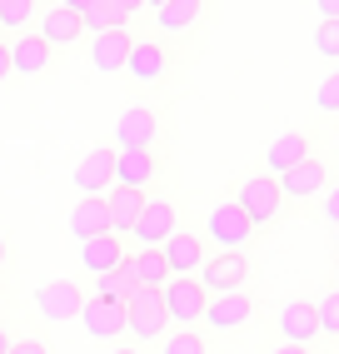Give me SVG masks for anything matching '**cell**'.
<instances>
[{
	"label": "cell",
	"instance_id": "34",
	"mask_svg": "<svg viewBox=\"0 0 339 354\" xmlns=\"http://www.w3.org/2000/svg\"><path fill=\"white\" fill-rule=\"evenodd\" d=\"M324 220H329V225H339V185L324 195Z\"/></svg>",
	"mask_w": 339,
	"mask_h": 354
},
{
	"label": "cell",
	"instance_id": "11",
	"mask_svg": "<svg viewBox=\"0 0 339 354\" xmlns=\"http://www.w3.org/2000/svg\"><path fill=\"white\" fill-rule=\"evenodd\" d=\"M155 135H160V120L145 105H130L125 115H120V125H115V140H120V150H150L155 145Z\"/></svg>",
	"mask_w": 339,
	"mask_h": 354
},
{
	"label": "cell",
	"instance_id": "14",
	"mask_svg": "<svg viewBox=\"0 0 339 354\" xmlns=\"http://www.w3.org/2000/svg\"><path fill=\"white\" fill-rule=\"evenodd\" d=\"M120 279H125L130 290H165L170 270H165L160 250H140L135 259H125V265H120Z\"/></svg>",
	"mask_w": 339,
	"mask_h": 354
},
{
	"label": "cell",
	"instance_id": "6",
	"mask_svg": "<svg viewBox=\"0 0 339 354\" xmlns=\"http://www.w3.org/2000/svg\"><path fill=\"white\" fill-rule=\"evenodd\" d=\"M160 259H165L170 279H195L200 265H205V240H200V234L175 230V234H170V240L160 245Z\"/></svg>",
	"mask_w": 339,
	"mask_h": 354
},
{
	"label": "cell",
	"instance_id": "31",
	"mask_svg": "<svg viewBox=\"0 0 339 354\" xmlns=\"http://www.w3.org/2000/svg\"><path fill=\"white\" fill-rule=\"evenodd\" d=\"M314 105H320V110H329V115H339V70L320 80V90H314Z\"/></svg>",
	"mask_w": 339,
	"mask_h": 354
},
{
	"label": "cell",
	"instance_id": "4",
	"mask_svg": "<svg viewBox=\"0 0 339 354\" xmlns=\"http://www.w3.org/2000/svg\"><path fill=\"white\" fill-rule=\"evenodd\" d=\"M205 230H210V240L220 245V254H245V245L255 240V225L239 215V205H235V200H230V205H214Z\"/></svg>",
	"mask_w": 339,
	"mask_h": 354
},
{
	"label": "cell",
	"instance_id": "25",
	"mask_svg": "<svg viewBox=\"0 0 339 354\" xmlns=\"http://www.w3.org/2000/svg\"><path fill=\"white\" fill-rule=\"evenodd\" d=\"M140 209H145V190H115L105 195V215H110V230L120 234V230H135V220H140Z\"/></svg>",
	"mask_w": 339,
	"mask_h": 354
},
{
	"label": "cell",
	"instance_id": "26",
	"mask_svg": "<svg viewBox=\"0 0 339 354\" xmlns=\"http://www.w3.org/2000/svg\"><path fill=\"white\" fill-rule=\"evenodd\" d=\"M155 20L160 30H190L200 20V0H165V6H155Z\"/></svg>",
	"mask_w": 339,
	"mask_h": 354
},
{
	"label": "cell",
	"instance_id": "39",
	"mask_svg": "<svg viewBox=\"0 0 339 354\" xmlns=\"http://www.w3.org/2000/svg\"><path fill=\"white\" fill-rule=\"evenodd\" d=\"M0 265H6V234H0Z\"/></svg>",
	"mask_w": 339,
	"mask_h": 354
},
{
	"label": "cell",
	"instance_id": "2",
	"mask_svg": "<svg viewBox=\"0 0 339 354\" xmlns=\"http://www.w3.org/2000/svg\"><path fill=\"white\" fill-rule=\"evenodd\" d=\"M239 215H245L255 230L259 225H270L275 215H280V209H284V195H280V180L275 175H250L245 185H239Z\"/></svg>",
	"mask_w": 339,
	"mask_h": 354
},
{
	"label": "cell",
	"instance_id": "7",
	"mask_svg": "<svg viewBox=\"0 0 339 354\" xmlns=\"http://www.w3.org/2000/svg\"><path fill=\"white\" fill-rule=\"evenodd\" d=\"M80 304H85V295H80V285L75 279H51V285H40L35 290V315L40 319H80Z\"/></svg>",
	"mask_w": 339,
	"mask_h": 354
},
{
	"label": "cell",
	"instance_id": "36",
	"mask_svg": "<svg viewBox=\"0 0 339 354\" xmlns=\"http://www.w3.org/2000/svg\"><path fill=\"white\" fill-rule=\"evenodd\" d=\"M10 80V55H6V45H0V85Z\"/></svg>",
	"mask_w": 339,
	"mask_h": 354
},
{
	"label": "cell",
	"instance_id": "16",
	"mask_svg": "<svg viewBox=\"0 0 339 354\" xmlns=\"http://www.w3.org/2000/svg\"><path fill=\"white\" fill-rule=\"evenodd\" d=\"M75 185H80L85 195L115 190V150H90V155L75 165Z\"/></svg>",
	"mask_w": 339,
	"mask_h": 354
},
{
	"label": "cell",
	"instance_id": "1",
	"mask_svg": "<svg viewBox=\"0 0 339 354\" xmlns=\"http://www.w3.org/2000/svg\"><path fill=\"white\" fill-rule=\"evenodd\" d=\"M120 304H125V329H130L135 339L150 344V339L165 335L170 319H165V299H160V290H130Z\"/></svg>",
	"mask_w": 339,
	"mask_h": 354
},
{
	"label": "cell",
	"instance_id": "13",
	"mask_svg": "<svg viewBox=\"0 0 339 354\" xmlns=\"http://www.w3.org/2000/svg\"><path fill=\"white\" fill-rule=\"evenodd\" d=\"M6 55H10V75H45L51 70V45L40 35H15Z\"/></svg>",
	"mask_w": 339,
	"mask_h": 354
},
{
	"label": "cell",
	"instance_id": "18",
	"mask_svg": "<svg viewBox=\"0 0 339 354\" xmlns=\"http://www.w3.org/2000/svg\"><path fill=\"white\" fill-rule=\"evenodd\" d=\"M80 265L100 279V274H115L125 265V250H120V234H95V240L80 245Z\"/></svg>",
	"mask_w": 339,
	"mask_h": 354
},
{
	"label": "cell",
	"instance_id": "32",
	"mask_svg": "<svg viewBox=\"0 0 339 354\" xmlns=\"http://www.w3.org/2000/svg\"><path fill=\"white\" fill-rule=\"evenodd\" d=\"M125 295H130V285L120 279V270H115V274H100V279H95V299H115V304H120Z\"/></svg>",
	"mask_w": 339,
	"mask_h": 354
},
{
	"label": "cell",
	"instance_id": "20",
	"mask_svg": "<svg viewBox=\"0 0 339 354\" xmlns=\"http://www.w3.org/2000/svg\"><path fill=\"white\" fill-rule=\"evenodd\" d=\"M80 30H85V26H80V15H75V6L65 0V6H51V10L40 15V30H35V35H40V40L55 50V45H70Z\"/></svg>",
	"mask_w": 339,
	"mask_h": 354
},
{
	"label": "cell",
	"instance_id": "24",
	"mask_svg": "<svg viewBox=\"0 0 339 354\" xmlns=\"http://www.w3.org/2000/svg\"><path fill=\"white\" fill-rule=\"evenodd\" d=\"M320 190H324V165L314 160V155L300 160L289 175H280V195L284 200H304V195H320Z\"/></svg>",
	"mask_w": 339,
	"mask_h": 354
},
{
	"label": "cell",
	"instance_id": "37",
	"mask_svg": "<svg viewBox=\"0 0 339 354\" xmlns=\"http://www.w3.org/2000/svg\"><path fill=\"white\" fill-rule=\"evenodd\" d=\"M275 354H309V349H300V344H280Z\"/></svg>",
	"mask_w": 339,
	"mask_h": 354
},
{
	"label": "cell",
	"instance_id": "40",
	"mask_svg": "<svg viewBox=\"0 0 339 354\" xmlns=\"http://www.w3.org/2000/svg\"><path fill=\"white\" fill-rule=\"evenodd\" d=\"M115 354H140V349H115Z\"/></svg>",
	"mask_w": 339,
	"mask_h": 354
},
{
	"label": "cell",
	"instance_id": "8",
	"mask_svg": "<svg viewBox=\"0 0 339 354\" xmlns=\"http://www.w3.org/2000/svg\"><path fill=\"white\" fill-rule=\"evenodd\" d=\"M180 230V220H175V205L170 200H145V209H140V220H135V240H140V250H160L170 234Z\"/></svg>",
	"mask_w": 339,
	"mask_h": 354
},
{
	"label": "cell",
	"instance_id": "19",
	"mask_svg": "<svg viewBox=\"0 0 339 354\" xmlns=\"http://www.w3.org/2000/svg\"><path fill=\"white\" fill-rule=\"evenodd\" d=\"M165 45H155V40H140V45H130V60H125V75L130 80H140V85H160L165 80Z\"/></svg>",
	"mask_w": 339,
	"mask_h": 354
},
{
	"label": "cell",
	"instance_id": "30",
	"mask_svg": "<svg viewBox=\"0 0 339 354\" xmlns=\"http://www.w3.org/2000/svg\"><path fill=\"white\" fill-rule=\"evenodd\" d=\"M314 50L339 60V20H320V30H314Z\"/></svg>",
	"mask_w": 339,
	"mask_h": 354
},
{
	"label": "cell",
	"instance_id": "27",
	"mask_svg": "<svg viewBox=\"0 0 339 354\" xmlns=\"http://www.w3.org/2000/svg\"><path fill=\"white\" fill-rule=\"evenodd\" d=\"M30 15H35V6H30V0H0V26H10V30H20V35H26Z\"/></svg>",
	"mask_w": 339,
	"mask_h": 354
},
{
	"label": "cell",
	"instance_id": "33",
	"mask_svg": "<svg viewBox=\"0 0 339 354\" xmlns=\"http://www.w3.org/2000/svg\"><path fill=\"white\" fill-rule=\"evenodd\" d=\"M6 354H51V344H45V339H10Z\"/></svg>",
	"mask_w": 339,
	"mask_h": 354
},
{
	"label": "cell",
	"instance_id": "5",
	"mask_svg": "<svg viewBox=\"0 0 339 354\" xmlns=\"http://www.w3.org/2000/svg\"><path fill=\"white\" fill-rule=\"evenodd\" d=\"M250 279V259L245 254H214L200 265V290L214 299V295H239Z\"/></svg>",
	"mask_w": 339,
	"mask_h": 354
},
{
	"label": "cell",
	"instance_id": "38",
	"mask_svg": "<svg viewBox=\"0 0 339 354\" xmlns=\"http://www.w3.org/2000/svg\"><path fill=\"white\" fill-rule=\"evenodd\" d=\"M10 349V335H6V329H0V354H6Z\"/></svg>",
	"mask_w": 339,
	"mask_h": 354
},
{
	"label": "cell",
	"instance_id": "17",
	"mask_svg": "<svg viewBox=\"0 0 339 354\" xmlns=\"http://www.w3.org/2000/svg\"><path fill=\"white\" fill-rule=\"evenodd\" d=\"M155 155L150 150H115V185L120 190H145L155 180Z\"/></svg>",
	"mask_w": 339,
	"mask_h": 354
},
{
	"label": "cell",
	"instance_id": "15",
	"mask_svg": "<svg viewBox=\"0 0 339 354\" xmlns=\"http://www.w3.org/2000/svg\"><path fill=\"white\" fill-rule=\"evenodd\" d=\"M250 315H255V299H250L245 290H239V295H214V299L205 304V324L220 329V335H225V329H239Z\"/></svg>",
	"mask_w": 339,
	"mask_h": 354
},
{
	"label": "cell",
	"instance_id": "3",
	"mask_svg": "<svg viewBox=\"0 0 339 354\" xmlns=\"http://www.w3.org/2000/svg\"><path fill=\"white\" fill-rule=\"evenodd\" d=\"M160 299H165V319L180 324V329H190L195 319H205V304H210V295L200 290V279H165Z\"/></svg>",
	"mask_w": 339,
	"mask_h": 354
},
{
	"label": "cell",
	"instance_id": "29",
	"mask_svg": "<svg viewBox=\"0 0 339 354\" xmlns=\"http://www.w3.org/2000/svg\"><path fill=\"white\" fill-rule=\"evenodd\" d=\"M314 319H320V335H339V290H329L314 304Z\"/></svg>",
	"mask_w": 339,
	"mask_h": 354
},
{
	"label": "cell",
	"instance_id": "23",
	"mask_svg": "<svg viewBox=\"0 0 339 354\" xmlns=\"http://www.w3.org/2000/svg\"><path fill=\"white\" fill-rule=\"evenodd\" d=\"M300 160H309V135H304V130L280 135L275 145H270V155H264V165H270V175H275V180H280V175H289Z\"/></svg>",
	"mask_w": 339,
	"mask_h": 354
},
{
	"label": "cell",
	"instance_id": "35",
	"mask_svg": "<svg viewBox=\"0 0 339 354\" xmlns=\"http://www.w3.org/2000/svg\"><path fill=\"white\" fill-rule=\"evenodd\" d=\"M320 15L324 20H339V0H320Z\"/></svg>",
	"mask_w": 339,
	"mask_h": 354
},
{
	"label": "cell",
	"instance_id": "28",
	"mask_svg": "<svg viewBox=\"0 0 339 354\" xmlns=\"http://www.w3.org/2000/svg\"><path fill=\"white\" fill-rule=\"evenodd\" d=\"M160 354H210V349H205V339L195 335V329H175V335L165 339Z\"/></svg>",
	"mask_w": 339,
	"mask_h": 354
},
{
	"label": "cell",
	"instance_id": "21",
	"mask_svg": "<svg viewBox=\"0 0 339 354\" xmlns=\"http://www.w3.org/2000/svg\"><path fill=\"white\" fill-rule=\"evenodd\" d=\"M70 234H80V245L95 240V234H115L110 215H105V195H85L75 209H70Z\"/></svg>",
	"mask_w": 339,
	"mask_h": 354
},
{
	"label": "cell",
	"instance_id": "22",
	"mask_svg": "<svg viewBox=\"0 0 339 354\" xmlns=\"http://www.w3.org/2000/svg\"><path fill=\"white\" fill-rule=\"evenodd\" d=\"M130 45H135V40H130L125 30H105V35H95V40H90V60H95V70H105V75L125 70Z\"/></svg>",
	"mask_w": 339,
	"mask_h": 354
},
{
	"label": "cell",
	"instance_id": "9",
	"mask_svg": "<svg viewBox=\"0 0 339 354\" xmlns=\"http://www.w3.org/2000/svg\"><path fill=\"white\" fill-rule=\"evenodd\" d=\"M80 15V26H95V35L105 30H125V20H135V0H70Z\"/></svg>",
	"mask_w": 339,
	"mask_h": 354
},
{
	"label": "cell",
	"instance_id": "12",
	"mask_svg": "<svg viewBox=\"0 0 339 354\" xmlns=\"http://www.w3.org/2000/svg\"><path fill=\"white\" fill-rule=\"evenodd\" d=\"M280 335H284V344H300V349H309L314 339H320V319H314V304H304V299H289L284 310H280Z\"/></svg>",
	"mask_w": 339,
	"mask_h": 354
},
{
	"label": "cell",
	"instance_id": "10",
	"mask_svg": "<svg viewBox=\"0 0 339 354\" xmlns=\"http://www.w3.org/2000/svg\"><path fill=\"white\" fill-rule=\"evenodd\" d=\"M80 319H85L90 339H120L125 335V304H115V299H85Z\"/></svg>",
	"mask_w": 339,
	"mask_h": 354
},
{
	"label": "cell",
	"instance_id": "41",
	"mask_svg": "<svg viewBox=\"0 0 339 354\" xmlns=\"http://www.w3.org/2000/svg\"><path fill=\"white\" fill-rule=\"evenodd\" d=\"M334 290H339V265H334Z\"/></svg>",
	"mask_w": 339,
	"mask_h": 354
}]
</instances>
